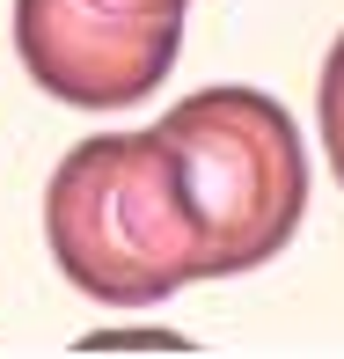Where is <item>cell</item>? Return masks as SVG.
Wrapping results in <instances>:
<instances>
[{"label":"cell","instance_id":"1","mask_svg":"<svg viewBox=\"0 0 344 359\" xmlns=\"http://www.w3.org/2000/svg\"><path fill=\"white\" fill-rule=\"evenodd\" d=\"M44 242L88 301L146 308L205 279V227L161 133L81 140L44 184Z\"/></svg>","mask_w":344,"mask_h":359},{"label":"cell","instance_id":"2","mask_svg":"<svg viewBox=\"0 0 344 359\" xmlns=\"http://www.w3.org/2000/svg\"><path fill=\"white\" fill-rule=\"evenodd\" d=\"M184 161L191 205L205 227V279L271 264L308 213V154L286 103L264 88H198L154 125Z\"/></svg>","mask_w":344,"mask_h":359},{"label":"cell","instance_id":"3","mask_svg":"<svg viewBox=\"0 0 344 359\" xmlns=\"http://www.w3.org/2000/svg\"><path fill=\"white\" fill-rule=\"evenodd\" d=\"M15 52L74 110L146 103L184 52V0H15Z\"/></svg>","mask_w":344,"mask_h":359},{"label":"cell","instance_id":"4","mask_svg":"<svg viewBox=\"0 0 344 359\" xmlns=\"http://www.w3.org/2000/svg\"><path fill=\"white\" fill-rule=\"evenodd\" d=\"M322 147H330V169L344 184V37L322 59Z\"/></svg>","mask_w":344,"mask_h":359}]
</instances>
